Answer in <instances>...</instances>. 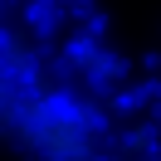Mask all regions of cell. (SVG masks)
I'll return each mask as SVG.
<instances>
[{
  "label": "cell",
  "mask_w": 161,
  "mask_h": 161,
  "mask_svg": "<svg viewBox=\"0 0 161 161\" xmlns=\"http://www.w3.org/2000/svg\"><path fill=\"white\" fill-rule=\"evenodd\" d=\"M5 137L25 147L34 161H108L103 147V117L69 88H54L44 78H30L15 103V117Z\"/></svg>",
  "instance_id": "cell-1"
},
{
  "label": "cell",
  "mask_w": 161,
  "mask_h": 161,
  "mask_svg": "<svg viewBox=\"0 0 161 161\" xmlns=\"http://www.w3.org/2000/svg\"><path fill=\"white\" fill-rule=\"evenodd\" d=\"M30 78H34V73H30V64L20 59V49L0 39V137L10 132L15 103H20V93H25V83H30Z\"/></svg>",
  "instance_id": "cell-2"
}]
</instances>
